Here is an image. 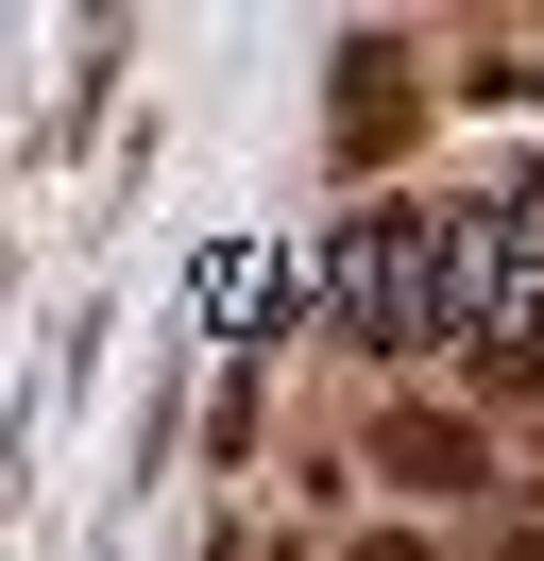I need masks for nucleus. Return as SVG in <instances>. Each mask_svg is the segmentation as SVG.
Masks as SVG:
<instances>
[{
	"label": "nucleus",
	"mask_w": 544,
	"mask_h": 561,
	"mask_svg": "<svg viewBox=\"0 0 544 561\" xmlns=\"http://www.w3.org/2000/svg\"><path fill=\"white\" fill-rule=\"evenodd\" d=\"M374 477L426 493V511H460V493H494V425H476V409H392V425H374Z\"/></svg>",
	"instance_id": "f257e3e1"
},
{
	"label": "nucleus",
	"mask_w": 544,
	"mask_h": 561,
	"mask_svg": "<svg viewBox=\"0 0 544 561\" xmlns=\"http://www.w3.org/2000/svg\"><path fill=\"white\" fill-rule=\"evenodd\" d=\"M476 391H544V307H528V323H494V341H476Z\"/></svg>",
	"instance_id": "f03ea898"
},
{
	"label": "nucleus",
	"mask_w": 544,
	"mask_h": 561,
	"mask_svg": "<svg viewBox=\"0 0 544 561\" xmlns=\"http://www.w3.org/2000/svg\"><path fill=\"white\" fill-rule=\"evenodd\" d=\"M460 85H476V103H544V35H510V51H476Z\"/></svg>",
	"instance_id": "7ed1b4c3"
},
{
	"label": "nucleus",
	"mask_w": 544,
	"mask_h": 561,
	"mask_svg": "<svg viewBox=\"0 0 544 561\" xmlns=\"http://www.w3.org/2000/svg\"><path fill=\"white\" fill-rule=\"evenodd\" d=\"M340 561H426V527H358V545H340Z\"/></svg>",
	"instance_id": "20e7f679"
},
{
	"label": "nucleus",
	"mask_w": 544,
	"mask_h": 561,
	"mask_svg": "<svg viewBox=\"0 0 544 561\" xmlns=\"http://www.w3.org/2000/svg\"><path fill=\"white\" fill-rule=\"evenodd\" d=\"M510 205H544V171H528V187H510Z\"/></svg>",
	"instance_id": "39448f33"
},
{
	"label": "nucleus",
	"mask_w": 544,
	"mask_h": 561,
	"mask_svg": "<svg viewBox=\"0 0 544 561\" xmlns=\"http://www.w3.org/2000/svg\"><path fill=\"white\" fill-rule=\"evenodd\" d=\"M510 561H544V527H528V545H510Z\"/></svg>",
	"instance_id": "423d86ee"
}]
</instances>
